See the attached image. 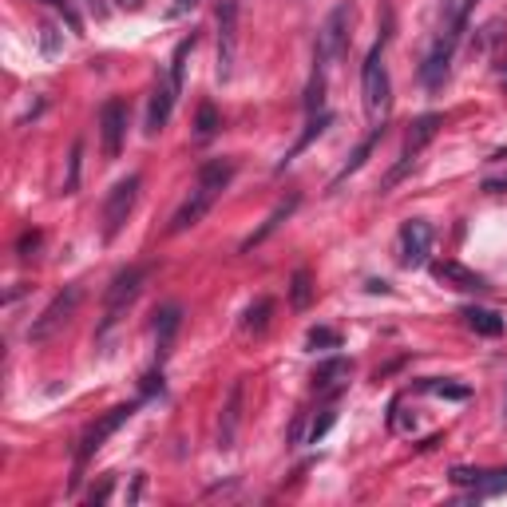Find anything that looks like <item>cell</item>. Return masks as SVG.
<instances>
[{
  "label": "cell",
  "instance_id": "6da1fadb",
  "mask_svg": "<svg viewBox=\"0 0 507 507\" xmlns=\"http://www.w3.org/2000/svg\"><path fill=\"white\" fill-rule=\"evenodd\" d=\"M389 96H392V84L385 71V44H372L365 56V68H361V99H365V116L372 127H385Z\"/></svg>",
  "mask_w": 507,
  "mask_h": 507
},
{
  "label": "cell",
  "instance_id": "7a4b0ae2",
  "mask_svg": "<svg viewBox=\"0 0 507 507\" xmlns=\"http://www.w3.org/2000/svg\"><path fill=\"white\" fill-rule=\"evenodd\" d=\"M464 20H468V8L464 5H448V16H444L440 33H437V44H432L428 60H424L420 76L428 88H437L444 76H448V64H452V52L460 44V33H464Z\"/></svg>",
  "mask_w": 507,
  "mask_h": 507
},
{
  "label": "cell",
  "instance_id": "3957f363",
  "mask_svg": "<svg viewBox=\"0 0 507 507\" xmlns=\"http://www.w3.org/2000/svg\"><path fill=\"white\" fill-rule=\"evenodd\" d=\"M80 302H84V286L80 282H71L64 286L56 297L44 305V314L33 322V329H28V341H48V337H56L60 329H64L71 322V314L80 309Z\"/></svg>",
  "mask_w": 507,
  "mask_h": 507
},
{
  "label": "cell",
  "instance_id": "277c9868",
  "mask_svg": "<svg viewBox=\"0 0 507 507\" xmlns=\"http://www.w3.org/2000/svg\"><path fill=\"white\" fill-rule=\"evenodd\" d=\"M131 412H136V405H119V408H111L108 417H99V420L84 432V440H80V452H76V475H71V484H80V472H84V464L103 448V440L116 437L123 424L131 420Z\"/></svg>",
  "mask_w": 507,
  "mask_h": 507
},
{
  "label": "cell",
  "instance_id": "5b68a950",
  "mask_svg": "<svg viewBox=\"0 0 507 507\" xmlns=\"http://www.w3.org/2000/svg\"><path fill=\"white\" fill-rule=\"evenodd\" d=\"M136 199H139V174H127V179H119L111 186L108 202H103V238L108 242L127 226L131 211H136Z\"/></svg>",
  "mask_w": 507,
  "mask_h": 507
},
{
  "label": "cell",
  "instance_id": "8992f818",
  "mask_svg": "<svg viewBox=\"0 0 507 507\" xmlns=\"http://www.w3.org/2000/svg\"><path fill=\"white\" fill-rule=\"evenodd\" d=\"M143 277H147V270H143V266H131V270L116 274V282L108 286V302H103V329H99V333H108V329L119 322L123 309H127V305L139 297Z\"/></svg>",
  "mask_w": 507,
  "mask_h": 507
},
{
  "label": "cell",
  "instance_id": "52a82bcc",
  "mask_svg": "<svg viewBox=\"0 0 507 507\" xmlns=\"http://www.w3.org/2000/svg\"><path fill=\"white\" fill-rule=\"evenodd\" d=\"M397 254H400V266H408V270L424 266L432 254V226L424 219L405 222L400 226V238H397Z\"/></svg>",
  "mask_w": 507,
  "mask_h": 507
},
{
  "label": "cell",
  "instance_id": "ba28073f",
  "mask_svg": "<svg viewBox=\"0 0 507 507\" xmlns=\"http://www.w3.org/2000/svg\"><path fill=\"white\" fill-rule=\"evenodd\" d=\"M345 40H349V5H337L322 24V33H317V64L322 68L333 64L341 52H345Z\"/></svg>",
  "mask_w": 507,
  "mask_h": 507
},
{
  "label": "cell",
  "instance_id": "9c48e42d",
  "mask_svg": "<svg viewBox=\"0 0 507 507\" xmlns=\"http://www.w3.org/2000/svg\"><path fill=\"white\" fill-rule=\"evenodd\" d=\"M99 131H103V155L119 159L123 139H127V103L123 99H108L99 108Z\"/></svg>",
  "mask_w": 507,
  "mask_h": 507
},
{
  "label": "cell",
  "instance_id": "30bf717a",
  "mask_svg": "<svg viewBox=\"0 0 507 507\" xmlns=\"http://www.w3.org/2000/svg\"><path fill=\"white\" fill-rule=\"evenodd\" d=\"M238 52V0L219 5V80H230Z\"/></svg>",
  "mask_w": 507,
  "mask_h": 507
},
{
  "label": "cell",
  "instance_id": "8fae6325",
  "mask_svg": "<svg viewBox=\"0 0 507 507\" xmlns=\"http://www.w3.org/2000/svg\"><path fill=\"white\" fill-rule=\"evenodd\" d=\"M242 397H246V385H242V380H234L230 397H226V408L219 417V448L222 452H230L234 440H238V424H242Z\"/></svg>",
  "mask_w": 507,
  "mask_h": 507
},
{
  "label": "cell",
  "instance_id": "7c38bea8",
  "mask_svg": "<svg viewBox=\"0 0 507 507\" xmlns=\"http://www.w3.org/2000/svg\"><path fill=\"white\" fill-rule=\"evenodd\" d=\"M432 277L444 286H452V289H464V294H472V289H484V277L468 270V266H460V262H452V258H444V262H432Z\"/></svg>",
  "mask_w": 507,
  "mask_h": 507
},
{
  "label": "cell",
  "instance_id": "4fadbf2b",
  "mask_svg": "<svg viewBox=\"0 0 507 507\" xmlns=\"http://www.w3.org/2000/svg\"><path fill=\"white\" fill-rule=\"evenodd\" d=\"M214 206V199L206 191H199V186H194L191 191V199H186L179 211H174V219H171V234H183V230H191V226H199L202 222V214L211 211Z\"/></svg>",
  "mask_w": 507,
  "mask_h": 507
},
{
  "label": "cell",
  "instance_id": "5bb4252c",
  "mask_svg": "<svg viewBox=\"0 0 507 507\" xmlns=\"http://www.w3.org/2000/svg\"><path fill=\"white\" fill-rule=\"evenodd\" d=\"M174 96H179V88L174 84H159L151 91V103H147V131L151 136H159V131L167 127V119L174 111Z\"/></svg>",
  "mask_w": 507,
  "mask_h": 507
},
{
  "label": "cell",
  "instance_id": "9a60e30c",
  "mask_svg": "<svg viewBox=\"0 0 507 507\" xmlns=\"http://www.w3.org/2000/svg\"><path fill=\"white\" fill-rule=\"evenodd\" d=\"M230 179H234V159H211L206 167L199 171V191H206L211 199H219V194L230 186Z\"/></svg>",
  "mask_w": 507,
  "mask_h": 507
},
{
  "label": "cell",
  "instance_id": "2e32d148",
  "mask_svg": "<svg viewBox=\"0 0 507 507\" xmlns=\"http://www.w3.org/2000/svg\"><path fill=\"white\" fill-rule=\"evenodd\" d=\"M179 325H183V309L179 305H163L159 314H155V345H159V357L171 353Z\"/></svg>",
  "mask_w": 507,
  "mask_h": 507
},
{
  "label": "cell",
  "instance_id": "e0dca14e",
  "mask_svg": "<svg viewBox=\"0 0 507 507\" xmlns=\"http://www.w3.org/2000/svg\"><path fill=\"white\" fill-rule=\"evenodd\" d=\"M349 372H353V365H349L345 357H329V361H322V365H317V372H314V389H317V392H337V389L349 380Z\"/></svg>",
  "mask_w": 507,
  "mask_h": 507
},
{
  "label": "cell",
  "instance_id": "ac0fdd59",
  "mask_svg": "<svg viewBox=\"0 0 507 507\" xmlns=\"http://www.w3.org/2000/svg\"><path fill=\"white\" fill-rule=\"evenodd\" d=\"M437 131H440V116H420L417 123H412V131H408V139H405V155H400V159L417 163V155L428 147L432 139H437Z\"/></svg>",
  "mask_w": 507,
  "mask_h": 507
},
{
  "label": "cell",
  "instance_id": "d6986e66",
  "mask_svg": "<svg viewBox=\"0 0 507 507\" xmlns=\"http://www.w3.org/2000/svg\"><path fill=\"white\" fill-rule=\"evenodd\" d=\"M294 211H297V194H289L286 202H277L274 211H270V219H266V222L258 226V230H254L250 238H246V242H242V250H254L258 242H266V238H270V234H274L277 226H282V222H286V219H289V214H294Z\"/></svg>",
  "mask_w": 507,
  "mask_h": 507
},
{
  "label": "cell",
  "instance_id": "ffe728a7",
  "mask_svg": "<svg viewBox=\"0 0 507 507\" xmlns=\"http://www.w3.org/2000/svg\"><path fill=\"white\" fill-rule=\"evenodd\" d=\"M380 136H385V127H372V136H369V139H365V143H361V147L353 151V159H349L345 167H341V174H337L333 183H329V191H337V186L345 183L349 174H357L361 167H365V159H369V155H372V147H377V143H380Z\"/></svg>",
  "mask_w": 507,
  "mask_h": 507
},
{
  "label": "cell",
  "instance_id": "44dd1931",
  "mask_svg": "<svg viewBox=\"0 0 507 507\" xmlns=\"http://www.w3.org/2000/svg\"><path fill=\"white\" fill-rule=\"evenodd\" d=\"M464 322H468V329H475L480 337H500L503 333V317L495 314V309H464Z\"/></svg>",
  "mask_w": 507,
  "mask_h": 507
},
{
  "label": "cell",
  "instance_id": "7402d4cb",
  "mask_svg": "<svg viewBox=\"0 0 507 507\" xmlns=\"http://www.w3.org/2000/svg\"><path fill=\"white\" fill-rule=\"evenodd\" d=\"M219 127H222V119H219V111H214V103H202V108H199V119H194V139H199V143H211L214 136H219Z\"/></svg>",
  "mask_w": 507,
  "mask_h": 507
},
{
  "label": "cell",
  "instance_id": "603a6c76",
  "mask_svg": "<svg viewBox=\"0 0 507 507\" xmlns=\"http://www.w3.org/2000/svg\"><path fill=\"white\" fill-rule=\"evenodd\" d=\"M289 302H294V309H309V302H314V274L309 270L294 274V282H289Z\"/></svg>",
  "mask_w": 507,
  "mask_h": 507
},
{
  "label": "cell",
  "instance_id": "cb8c5ba5",
  "mask_svg": "<svg viewBox=\"0 0 507 507\" xmlns=\"http://www.w3.org/2000/svg\"><path fill=\"white\" fill-rule=\"evenodd\" d=\"M194 44H199V36H186L183 40V44L179 48H174V60H171V84L174 88H183V71H186V56H191V52H194Z\"/></svg>",
  "mask_w": 507,
  "mask_h": 507
},
{
  "label": "cell",
  "instance_id": "d4e9b609",
  "mask_svg": "<svg viewBox=\"0 0 507 507\" xmlns=\"http://www.w3.org/2000/svg\"><path fill=\"white\" fill-rule=\"evenodd\" d=\"M270 309H274L270 297H258V302H254L250 309H246V329L262 333V329H266V317H270Z\"/></svg>",
  "mask_w": 507,
  "mask_h": 507
},
{
  "label": "cell",
  "instance_id": "484cf974",
  "mask_svg": "<svg viewBox=\"0 0 507 507\" xmlns=\"http://www.w3.org/2000/svg\"><path fill=\"white\" fill-rule=\"evenodd\" d=\"M305 345L309 349H337L341 345V333H333V329H325V325H314L305 333Z\"/></svg>",
  "mask_w": 507,
  "mask_h": 507
},
{
  "label": "cell",
  "instance_id": "4316f807",
  "mask_svg": "<svg viewBox=\"0 0 507 507\" xmlns=\"http://www.w3.org/2000/svg\"><path fill=\"white\" fill-rule=\"evenodd\" d=\"M325 103V68L317 64V71H314V80H309V96H305V108L309 111H317Z\"/></svg>",
  "mask_w": 507,
  "mask_h": 507
},
{
  "label": "cell",
  "instance_id": "83f0119b",
  "mask_svg": "<svg viewBox=\"0 0 507 507\" xmlns=\"http://www.w3.org/2000/svg\"><path fill=\"white\" fill-rule=\"evenodd\" d=\"M507 488V468L500 472H484L480 475V484H475V495H495V492H503Z\"/></svg>",
  "mask_w": 507,
  "mask_h": 507
},
{
  "label": "cell",
  "instance_id": "f1b7e54d",
  "mask_svg": "<svg viewBox=\"0 0 507 507\" xmlns=\"http://www.w3.org/2000/svg\"><path fill=\"white\" fill-rule=\"evenodd\" d=\"M424 389L432 397H448V400H468V389L464 385H448V380H424Z\"/></svg>",
  "mask_w": 507,
  "mask_h": 507
},
{
  "label": "cell",
  "instance_id": "f546056e",
  "mask_svg": "<svg viewBox=\"0 0 507 507\" xmlns=\"http://www.w3.org/2000/svg\"><path fill=\"white\" fill-rule=\"evenodd\" d=\"M325 123H329V116H317L314 123H309V131H305V136H302V139H297V147H294V151H289V155H286V159H282V167H286V163H289V159H294V155H297V151H302V147H309V143H314L317 136H322V131H325Z\"/></svg>",
  "mask_w": 507,
  "mask_h": 507
},
{
  "label": "cell",
  "instance_id": "4dcf8cb0",
  "mask_svg": "<svg viewBox=\"0 0 507 507\" xmlns=\"http://www.w3.org/2000/svg\"><path fill=\"white\" fill-rule=\"evenodd\" d=\"M333 420H337V412H333V408H325V412H322V417H317V420H314V428H309V444H317V440H322V437H325V432H329V428H333Z\"/></svg>",
  "mask_w": 507,
  "mask_h": 507
},
{
  "label": "cell",
  "instance_id": "1f68e13d",
  "mask_svg": "<svg viewBox=\"0 0 507 507\" xmlns=\"http://www.w3.org/2000/svg\"><path fill=\"white\" fill-rule=\"evenodd\" d=\"M44 5H52V8H56V13H64L68 28H71V33H80V16H76V8H71L68 0H44Z\"/></svg>",
  "mask_w": 507,
  "mask_h": 507
},
{
  "label": "cell",
  "instance_id": "d6a6232c",
  "mask_svg": "<svg viewBox=\"0 0 507 507\" xmlns=\"http://www.w3.org/2000/svg\"><path fill=\"white\" fill-rule=\"evenodd\" d=\"M36 246H40V234H36V230H28L24 238H20V246H16V250H20V258H33Z\"/></svg>",
  "mask_w": 507,
  "mask_h": 507
},
{
  "label": "cell",
  "instance_id": "836d02e7",
  "mask_svg": "<svg viewBox=\"0 0 507 507\" xmlns=\"http://www.w3.org/2000/svg\"><path fill=\"white\" fill-rule=\"evenodd\" d=\"M108 495H111V480H103L99 488H91V503H103Z\"/></svg>",
  "mask_w": 507,
  "mask_h": 507
},
{
  "label": "cell",
  "instance_id": "e575fe53",
  "mask_svg": "<svg viewBox=\"0 0 507 507\" xmlns=\"http://www.w3.org/2000/svg\"><path fill=\"white\" fill-rule=\"evenodd\" d=\"M194 5H199V0H174V5H171V16H183L186 8H194Z\"/></svg>",
  "mask_w": 507,
  "mask_h": 507
},
{
  "label": "cell",
  "instance_id": "d590c367",
  "mask_svg": "<svg viewBox=\"0 0 507 507\" xmlns=\"http://www.w3.org/2000/svg\"><path fill=\"white\" fill-rule=\"evenodd\" d=\"M155 389H163V377H155V372H151V377L143 380V392H155Z\"/></svg>",
  "mask_w": 507,
  "mask_h": 507
},
{
  "label": "cell",
  "instance_id": "8d00e7d4",
  "mask_svg": "<svg viewBox=\"0 0 507 507\" xmlns=\"http://www.w3.org/2000/svg\"><path fill=\"white\" fill-rule=\"evenodd\" d=\"M123 5H139V0H123Z\"/></svg>",
  "mask_w": 507,
  "mask_h": 507
}]
</instances>
